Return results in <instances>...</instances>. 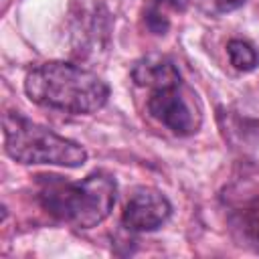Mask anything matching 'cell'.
<instances>
[{
  "instance_id": "obj_3",
  "label": "cell",
  "mask_w": 259,
  "mask_h": 259,
  "mask_svg": "<svg viewBox=\"0 0 259 259\" xmlns=\"http://www.w3.org/2000/svg\"><path fill=\"white\" fill-rule=\"evenodd\" d=\"M4 152L18 164H53L81 168L87 162V150L53 130L24 117L18 111H6L2 117Z\"/></svg>"
},
{
  "instance_id": "obj_8",
  "label": "cell",
  "mask_w": 259,
  "mask_h": 259,
  "mask_svg": "<svg viewBox=\"0 0 259 259\" xmlns=\"http://www.w3.org/2000/svg\"><path fill=\"white\" fill-rule=\"evenodd\" d=\"M241 229L247 235V239L259 247V202L249 206L241 217Z\"/></svg>"
},
{
  "instance_id": "obj_5",
  "label": "cell",
  "mask_w": 259,
  "mask_h": 259,
  "mask_svg": "<svg viewBox=\"0 0 259 259\" xmlns=\"http://www.w3.org/2000/svg\"><path fill=\"white\" fill-rule=\"evenodd\" d=\"M172 214V204L164 192L142 186L136 188L121 212V225L130 233H152Z\"/></svg>"
},
{
  "instance_id": "obj_9",
  "label": "cell",
  "mask_w": 259,
  "mask_h": 259,
  "mask_svg": "<svg viewBox=\"0 0 259 259\" xmlns=\"http://www.w3.org/2000/svg\"><path fill=\"white\" fill-rule=\"evenodd\" d=\"M210 4L217 12H231V10H237L239 6H243L245 0H210Z\"/></svg>"
},
{
  "instance_id": "obj_6",
  "label": "cell",
  "mask_w": 259,
  "mask_h": 259,
  "mask_svg": "<svg viewBox=\"0 0 259 259\" xmlns=\"http://www.w3.org/2000/svg\"><path fill=\"white\" fill-rule=\"evenodd\" d=\"M132 79L136 85L146 89H158L166 85H174L182 81V75L176 67V63L164 55H146L138 59L132 67Z\"/></svg>"
},
{
  "instance_id": "obj_2",
  "label": "cell",
  "mask_w": 259,
  "mask_h": 259,
  "mask_svg": "<svg viewBox=\"0 0 259 259\" xmlns=\"http://www.w3.org/2000/svg\"><path fill=\"white\" fill-rule=\"evenodd\" d=\"M38 190L40 206L75 229H93L113 210L117 182L107 172H93L79 182L61 176H42Z\"/></svg>"
},
{
  "instance_id": "obj_4",
  "label": "cell",
  "mask_w": 259,
  "mask_h": 259,
  "mask_svg": "<svg viewBox=\"0 0 259 259\" xmlns=\"http://www.w3.org/2000/svg\"><path fill=\"white\" fill-rule=\"evenodd\" d=\"M148 111L156 121L176 136H192L202 123L198 99L184 85V81L152 89L148 97Z\"/></svg>"
},
{
  "instance_id": "obj_7",
  "label": "cell",
  "mask_w": 259,
  "mask_h": 259,
  "mask_svg": "<svg viewBox=\"0 0 259 259\" xmlns=\"http://www.w3.org/2000/svg\"><path fill=\"white\" fill-rule=\"evenodd\" d=\"M227 55H229L231 65L237 71H243V73H249L259 65V53L255 51V47L247 40H241V38L229 40Z\"/></svg>"
},
{
  "instance_id": "obj_1",
  "label": "cell",
  "mask_w": 259,
  "mask_h": 259,
  "mask_svg": "<svg viewBox=\"0 0 259 259\" xmlns=\"http://www.w3.org/2000/svg\"><path fill=\"white\" fill-rule=\"evenodd\" d=\"M24 93L40 107L83 115L95 113L107 103L109 87L93 71L67 61H49L26 73Z\"/></svg>"
}]
</instances>
